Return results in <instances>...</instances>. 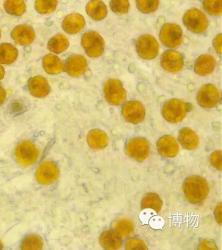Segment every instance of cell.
Returning <instances> with one entry per match:
<instances>
[{
	"label": "cell",
	"mask_w": 222,
	"mask_h": 250,
	"mask_svg": "<svg viewBox=\"0 0 222 250\" xmlns=\"http://www.w3.org/2000/svg\"><path fill=\"white\" fill-rule=\"evenodd\" d=\"M183 189L187 199L190 203H199L207 196L209 188L207 182L199 176H191L185 181Z\"/></svg>",
	"instance_id": "obj_1"
},
{
	"label": "cell",
	"mask_w": 222,
	"mask_h": 250,
	"mask_svg": "<svg viewBox=\"0 0 222 250\" xmlns=\"http://www.w3.org/2000/svg\"><path fill=\"white\" fill-rule=\"evenodd\" d=\"M15 156L21 166L28 167L36 163L40 156V150L32 142L24 141L17 146Z\"/></svg>",
	"instance_id": "obj_2"
},
{
	"label": "cell",
	"mask_w": 222,
	"mask_h": 250,
	"mask_svg": "<svg viewBox=\"0 0 222 250\" xmlns=\"http://www.w3.org/2000/svg\"><path fill=\"white\" fill-rule=\"evenodd\" d=\"M81 45L87 56L90 58H99L104 52V39L95 31H88L83 34L81 38Z\"/></svg>",
	"instance_id": "obj_3"
},
{
	"label": "cell",
	"mask_w": 222,
	"mask_h": 250,
	"mask_svg": "<svg viewBox=\"0 0 222 250\" xmlns=\"http://www.w3.org/2000/svg\"><path fill=\"white\" fill-rule=\"evenodd\" d=\"M182 28L176 23H166L161 27L160 39L165 46L169 48H177L182 41Z\"/></svg>",
	"instance_id": "obj_4"
},
{
	"label": "cell",
	"mask_w": 222,
	"mask_h": 250,
	"mask_svg": "<svg viewBox=\"0 0 222 250\" xmlns=\"http://www.w3.org/2000/svg\"><path fill=\"white\" fill-rule=\"evenodd\" d=\"M104 94L106 101L111 105H120L126 98V91L121 82L117 79H110L106 82Z\"/></svg>",
	"instance_id": "obj_5"
},
{
	"label": "cell",
	"mask_w": 222,
	"mask_h": 250,
	"mask_svg": "<svg viewBox=\"0 0 222 250\" xmlns=\"http://www.w3.org/2000/svg\"><path fill=\"white\" fill-rule=\"evenodd\" d=\"M136 46L138 55L145 60H152L159 54V42L152 35H142L138 39Z\"/></svg>",
	"instance_id": "obj_6"
},
{
	"label": "cell",
	"mask_w": 222,
	"mask_h": 250,
	"mask_svg": "<svg viewBox=\"0 0 222 250\" xmlns=\"http://www.w3.org/2000/svg\"><path fill=\"white\" fill-rule=\"evenodd\" d=\"M183 20H184V25L192 32L202 33L207 28V18L199 9L188 10L184 14Z\"/></svg>",
	"instance_id": "obj_7"
},
{
	"label": "cell",
	"mask_w": 222,
	"mask_h": 250,
	"mask_svg": "<svg viewBox=\"0 0 222 250\" xmlns=\"http://www.w3.org/2000/svg\"><path fill=\"white\" fill-rule=\"evenodd\" d=\"M186 105L178 99H171L163 105L162 114L169 122L176 123L183 120L186 114Z\"/></svg>",
	"instance_id": "obj_8"
},
{
	"label": "cell",
	"mask_w": 222,
	"mask_h": 250,
	"mask_svg": "<svg viewBox=\"0 0 222 250\" xmlns=\"http://www.w3.org/2000/svg\"><path fill=\"white\" fill-rule=\"evenodd\" d=\"M126 152L128 156L138 162H143L149 156V143L142 138L132 139L126 146Z\"/></svg>",
	"instance_id": "obj_9"
},
{
	"label": "cell",
	"mask_w": 222,
	"mask_h": 250,
	"mask_svg": "<svg viewBox=\"0 0 222 250\" xmlns=\"http://www.w3.org/2000/svg\"><path fill=\"white\" fill-rule=\"evenodd\" d=\"M197 99L201 106L212 108L219 103V90L212 84L204 85L199 91Z\"/></svg>",
	"instance_id": "obj_10"
},
{
	"label": "cell",
	"mask_w": 222,
	"mask_h": 250,
	"mask_svg": "<svg viewBox=\"0 0 222 250\" xmlns=\"http://www.w3.org/2000/svg\"><path fill=\"white\" fill-rule=\"evenodd\" d=\"M59 174V168L55 163L44 162L40 164L37 169L36 179L41 185H50L56 181Z\"/></svg>",
	"instance_id": "obj_11"
},
{
	"label": "cell",
	"mask_w": 222,
	"mask_h": 250,
	"mask_svg": "<svg viewBox=\"0 0 222 250\" xmlns=\"http://www.w3.org/2000/svg\"><path fill=\"white\" fill-rule=\"evenodd\" d=\"M122 113L126 121L132 124H138L145 117V107L138 101L126 103L122 107Z\"/></svg>",
	"instance_id": "obj_12"
},
{
	"label": "cell",
	"mask_w": 222,
	"mask_h": 250,
	"mask_svg": "<svg viewBox=\"0 0 222 250\" xmlns=\"http://www.w3.org/2000/svg\"><path fill=\"white\" fill-rule=\"evenodd\" d=\"M161 65L167 71H181L184 66L182 55L175 50L165 51L161 57Z\"/></svg>",
	"instance_id": "obj_13"
},
{
	"label": "cell",
	"mask_w": 222,
	"mask_h": 250,
	"mask_svg": "<svg viewBox=\"0 0 222 250\" xmlns=\"http://www.w3.org/2000/svg\"><path fill=\"white\" fill-rule=\"evenodd\" d=\"M87 66V60L84 57L81 55H73L66 61L63 70L69 76L77 77L84 73Z\"/></svg>",
	"instance_id": "obj_14"
},
{
	"label": "cell",
	"mask_w": 222,
	"mask_h": 250,
	"mask_svg": "<svg viewBox=\"0 0 222 250\" xmlns=\"http://www.w3.org/2000/svg\"><path fill=\"white\" fill-rule=\"evenodd\" d=\"M11 37L19 45L32 44L36 39V32L30 25H19L13 29Z\"/></svg>",
	"instance_id": "obj_15"
},
{
	"label": "cell",
	"mask_w": 222,
	"mask_h": 250,
	"mask_svg": "<svg viewBox=\"0 0 222 250\" xmlns=\"http://www.w3.org/2000/svg\"><path fill=\"white\" fill-rule=\"evenodd\" d=\"M28 87L30 93L37 98L46 97L51 89L47 80L42 76L31 78L28 81Z\"/></svg>",
	"instance_id": "obj_16"
},
{
	"label": "cell",
	"mask_w": 222,
	"mask_h": 250,
	"mask_svg": "<svg viewBox=\"0 0 222 250\" xmlns=\"http://www.w3.org/2000/svg\"><path fill=\"white\" fill-rule=\"evenodd\" d=\"M85 25L84 17L79 13L70 14L63 20L62 28L69 34L81 32Z\"/></svg>",
	"instance_id": "obj_17"
},
{
	"label": "cell",
	"mask_w": 222,
	"mask_h": 250,
	"mask_svg": "<svg viewBox=\"0 0 222 250\" xmlns=\"http://www.w3.org/2000/svg\"><path fill=\"white\" fill-rule=\"evenodd\" d=\"M157 147L159 153L165 157H175L179 151V145L176 140L171 136H163L160 139Z\"/></svg>",
	"instance_id": "obj_18"
},
{
	"label": "cell",
	"mask_w": 222,
	"mask_h": 250,
	"mask_svg": "<svg viewBox=\"0 0 222 250\" xmlns=\"http://www.w3.org/2000/svg\"><path fill=\"white\" fill-rule=\"evenodd\" d=\"M216 61L211 55L204 54L199 57L195 64L194 70L201 76H207L214 71Z\"/></svg>",
	"instance_id": "obj_19"
},
{
	"label": "cell",
	"mask_w": 222,
	"mask_h": 250,
	"mask_svg": "<svg viewBox=\"0 0 222 250\" xmlns=\"http://www.w3.org/2000/svg\"><path fill=\"white\" fill-rule=\"evenodd\" d=\"M87 15L95 21H102L108 14L106 5L101 0H91L86 6Z\"/></svg>",
	"instance_id": "obj_20"
},
{
	"label": "cell",
	"mask_w": 222,
	"mask_h": 250,
	"mask_svg": "<svg viewBox=\"0 0 222 250\" xmlns=\"http://www.w3.org/2000/svg\"><path fill=\"white\" fill-rule=\"evenodd\" d=\"M87 142L91 148L96 150L102 149L108 146V138L102 130L95 129L87 135Z\"/></svg>",
	"instance_id": "obj_21"
},
{
	"label": "cell",
	"mask_w": 222,
	"mask_h": 250,
	"mask_svg": "<svg viewBox=\"0 0 222 250\" xmlns=\"http://www.w3.org/2000/svg\"><path fill=\"white\" fill-rule=\"evenodd\" d=\"M100 243L104 249L118 250L121 247L122 240L118 232L114 230H107L101 235Z\"/></svg>",
	"instance_id": "obj_22"
},
{
	"label": "cell",
	"mask_w": 222,
	"mask_h": 250,
	"mask_svg": "<svg viewBox=\"0 0 222 250\" xmlns=\"http://www.w3.org/2000/svg\"><path fill=\"white\" fill-rule=\"evenodd\" d=\"M19 51L16 47L10 43L0 44V63L10 64L17 60Z\"/></svg>",
	"instance_id": "obj_23"
},
{
	"label": "cell",
	"mask_w": 222,
	"mask_h": 250,
	"mask_svg": "<svg viewBox=\"0 0 222 250\" xmlns=\"http://www.w3.org/2000/svg\"><path fill=\"white\" fill-rule=\"evenodd\" d=\"M179 139L181 145L187 149H194L199 144L198 135L190 128H182L179 133Z\"/></svg>",
	"instance_id": "obj_24"
},
{
	"label": "cell",
	"mask_w": 222,
	"mask_h": 250,
	"mask_svg": "<svg viewBox=\"0 0 222 250\" xmlns=\"http://www.w3.org/2000/svg\"><path fill=\"white\" fill-rule=\"evenodd\" d=\"M42 64L45 71L50 74H59L63 69V62L57 56L53 54L44 56Z\"/></svg>",
	"instance_id": "obj_25"
},
{
	"label": "cell",
	"mask_w": 222,
	"mask_h": 250,
	"mask_svg": "<svg viewBox=\"0 0 222 250\" xmlns=\"http://www.w3.org/2000/svg\"><path fill=\"white\" fill-rule=\"evenodd\" d=\"M69 46V42L67 37L61 33L52 37L48 43V50L58 54L65 52Z\"/></svg>",
	"instance_id": "obj_26"
},
{
	"label": "cell",
	"mask_w": 222,
	"mask_h": 250,
	"mask_svg": "<svg viewBox=\"0 0 222 250\" xmlns=\"http://www.w3.org/2000/svg\"><path fill=\"white\" fill-rule=\"evenodd\" d=\"M3 7L9 15L17 17L22 15L26 9L24 0H5Z\"/></svg>",
	"instance_id": "obj_27"
},
{
	"label": "cell",
	"mask_w": 222,
	"mask_h": 250,
	"mask_svg": "<svg viewBox=\"0 0 222 250\" xmlns=\"http://www.w3.org/2000/svg\"><path fill=\"white\" fill-rule=\"evenodd\" d=\"M114 228L117 232L122 237L126 238L133 235V224L128 219H121L114 223Z\"/></svg>",
	"instance_id": "obj_28"
},
{
	"label": "cell",
	"mask_w": 222,
	"mask_h": 250,
	"mask_svg": "<svg viewBox=\"0 0 222 250\" xmlns=\"http://www.w3.org/2000/svg\"><path fill=\"white\" fill-rule=\"evenodd\" d=\"M163 203L160 197L156 193H148L142 199V209L151 208L159 212L161 210Z\"/></svg>",
	"instance_id": "obj_29"
},
{
	"label": "cell",
	"mask_w": 222,
	"mask_h": 250,
	"mask_svg": "<svg viewBox=\"0 0 222 250\" xmlns=\"http://www.w3.org/2000/svg\"><path fill=\"white\" fill-rule=\"evenodd\" d=\"M44 246L42 238L36 234H30L23 240L21 244L22 250H41Z\"/></svg>",
	"instance_id": "obj_30"
},
{
	"label": "cell",
	"mask_w": 222,
	"mask_h": 250,
	"mask_svg": "<svg viewBox=\"0 0 222 250\" xmlns=\"http://www.w3.org/2000/svg\"><path fill=\"white\" fill-rule=\"evenodd\" d=\"M58 0H36L35 8L40 14H49L56 11Z\"/></svg>",
	"instance_id": "obj_31"
},
{
	"label": "cell",
	"mask_w": 222,
	"mask_h": 250,
	"mask_svg": "<svg viewBox=\"0 0 222 250\" xmlns=\"http://www.w3.org/2000/svg\"><path fill=\"white\" fill-rule=\"evenodd\" d=\"M203 7L209 15H221L222 12V0H204Z\"/></svg>",
	"instance_id": "obj_32"
},
{
	"label": "cell",
	"mask_w": 222,
	"mask_h": 250,
	"mask_svg": "<svg viewBox=\"0 0 222 250\" xmlns=\"http://www.w3.org/2000/svg\"><path fill=\"white\" fill-rule=\"evenodd\" d=\"M138 9L143 13H151L157 11L159 0H136Z\"/></svg>",
	"instance_id": "obj_33"
},
{
	"label": "cell",
	"mask_w": 222,
	"mask_h": 250,
	"mask_svg": "<svg viewBox=\"0 0 222 250\" xmlns=\"http://www.w3.org/2000/svg\"><path fill=\"white\" fill-rule=\"evenodd\" d=\"M111 9L115 13L123 15L128 13L130 9V3L128 0H111Z\"/></svg>",
	"instance_id": "obj_34"
},
{
	"label": "cell",
	"mask_w": 222,
	"mask_h": 250,
	"mask_svg": "<svg viewBox=\"0 0 222 250\" xmlns=\"http://www.w3.org/2000/svg\"><path fill=\"white\" fill-rule=\"evenodd\" d=\"M125 249L147 250L148 248L146 246L145 244L144 243L143 240L138 239V238H134V239H131L128 242V243L126 244Z\"/></svg>",
	"instance_id": "obj_35"
},
{
	"label": "cell",
	"mask_w": 222,
	"mask_h": 250,
	"mask_svg": "<svg viewBox=\"0 0 222 250\" xmlns=\"http://www.w3.org/2000/svg\"><path fill=\"white\" fill-rule=\"evenodd\" d=\"M211 164L216 169L221 170L222 169V152L220 150H216L211 154L210 157Z\"/></svg>",
	"instance_id": "obj_36"
},
{
	"label": "cell",
	"mask_w": 222,
	"mask_h": 250,
	"mask_svg": "<svg viewBox=\"0 0 222 250\" xmlns=\"http://www.w3.org/2000/svg\"><path fill=\"white\" fill-rule=\"evenodd\" d=\"M222 35L220 34L216 37L215 40L214 41V46L216 50L217 51L219 54L221 53V44H222Z\"/></svg>",
	"instance_id": "obj_37"
},
{
	"label": "cell",
	"mask_w": 222,
	"mask_h": 250,
	"mask_svg": "<svg viewBox=\"0 0 222 250\" xmlns=\"http://www.w3.org/2000/svg\"><path fill=\"white\" fill-rule=\"evenodd\" d=\"M201 249H216V247H214V245H212L211 242L208 241V240H204L201 244Z\"/></svg>",
	"instance_id": "obj_38"
},
{
	"label": "cell",
	"mask_w": 222,
	"mask_h": 250,
	"mask_svg": "<svg viewBox=\"0 0 222 250\" xmlns=\"http://www.w3.org/2000/svg\"><path fill=\"white\" fill-rule=\"evenodd\" d=\"M5 99H6V92L3 87L0 85V106L4 103Z\"/></svg>",
	"instance_id": "obj_39"
},
{
	"label": "cell",
	"mask_w": 222,
	"mask_h": 250,
	"mask_svg": "<svg viewBox=\"0 0 222 250\" xmlns=\"http://www.w3.org/2000/svg\"><path fill=\"white\" fill-rule=\"evenodd\" d=\"M5 76V70L3 66L0 64V80H2Z\"/></svg>",
	"instance_id": "obj_40"
},
{
	"label": "cell",
	"mask_w": 222,
	"mask_h": 250,
	"mask_svg": "<svg viewBox=\"0 0 222 250\" xmlns=\"http://www.w3.org/2000/svg\"><path fill=\"white\" fill-rule=\"evenodd\" d=\"M3 248V244L1 243V242L0 241V250L2 249Z\"/></svg>",
	"instance_id": "obj_41"
},
{
	"label": "cell",
	"mask_w": 222,
	"mask_h": 250,
	"mask_svg": "<svg viewBox=\"0 0 222 250\" xmlns=\"http://www.w3.org/2000/svg\"><path fill=\"white\" fill-rule=\"evenodd\" d=\"M0 38H1V29H0Z\"/></svg>",
	"instance_id": "obj_42"
}]
</instances>
